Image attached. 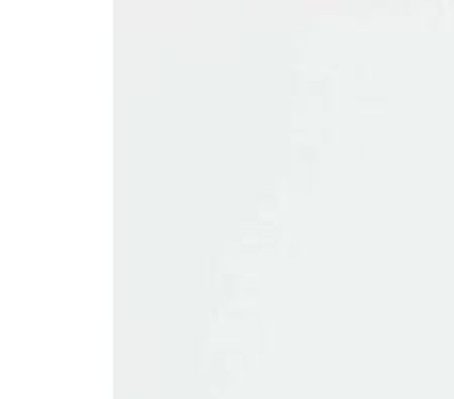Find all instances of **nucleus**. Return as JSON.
Masks as SVG:
<instances>
[]
</instances>
